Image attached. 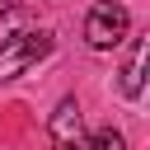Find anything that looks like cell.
<instances>
[{"instance_id":"6da1fadb","label":"cell","mask_w":150,"mask_h":150,"mask_svg":"<svg viewBox=\"0 0 150 150\" xmlns=\"http://www.w3.org/2000/svg\"><path fill=\"white\" fill-rule=\"evenodd\" d=\"M52 52V33L47 28H23V33H9L0 42V80H19L28 66H38L42 56Z\"/></svg>"},{"instance_id":"7a4b0ae2","label":"cell","mask_w":150,"mask_h":150,"mask_svg":"<svg viewBox=\"0 0 150 150\" xmlns=\"http://www.w3.org/2000/svg\"><path fill=\"white\" fill-rule=\"evenodd\" d=\"M127 33H131V14H127V5H117V0H98V5L84 14V42H89L94 52H112L117 42H127Z\"/></svg>"},{"instance_id":"3957f363","label":"cell","mask_w":150,"mask_h":150,"mask_svg":"<svg viewBox=\"0 0 150 150\" xmlns=\"http://www.w3.org/2000/svg\"><path fill=\"white\" fill-rule=\"evenodd\" d=\"M52 141H56V150H84V117H80V103L66 94L61 103H56V112H52Z\"/></svg>"},{"instance_id":"277c9868","label":"cell","mask_w":150,"mask_h":150,"mask_svg":"<svg viewBox=\"0 0 150 150\" xmlns=\"http://www.w3.org/2000/svg\"><path fill=\"white\" fill-rule=\"evenodd\" d=\"M117 89H122L127 98H141V89H145V38L131 42V52H127V61H122V80H117Z\"/></svg>"},{"instance_id":"5b68a950","label":"cell","mask_w":150,"mask_h":150,"mask_svg":"<svg viewBox=\"0 0 150 150\" xmlns=\"http://www.w3.org/2000/svg\"><path fill=\"white\" fill-rule=\"evenodd\" d=\"M84 150H127V141H122V131L103 127V131H94V136L84 141Z\"/></svg>"},{"instance_id":"8992f818","label":"cell","mask_w":150,"mask_h":150,"mask_svg":"<svg viewBox=\"0 0 150 150\" xmlns=\"http://www.w3.org/2000/svg\"><path fill=\"white\" fill-rule=\"evenodd\" d=\"M5 9H9V0H0V14H5Z\"/></svg>"}]
</instances>
